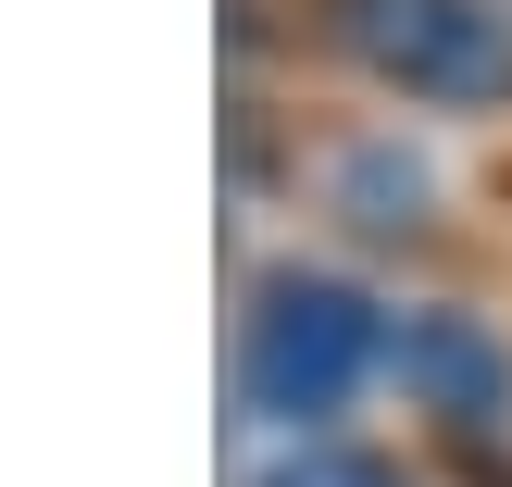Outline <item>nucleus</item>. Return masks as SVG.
<instances>
[{
    "mask_svg": "<svg viewBox=\"0 0 512 487\" xmlns=\"http://www.w3.org/2000/svg\"><path fill=\"white\" fill-rule=\"evenodd\" d=\"M388 338L400 325L350 275H275L238 325V400L275 425H325V413H350L363 375H388Z\"/></svg>",
    "mask_w": 512,
    "mask_h": 487,
    "instance_id": "obj_1",
    "label": "nucleus"
},
{
    "mask_svg": "<svg viewBox=\"0 0 512 487\" xmlns=\"http://www.w3.org/2000/svg\"><path fill=\"white\" fill-rule=\"evenodd\" d=\"M263 487H413L400 463H375V450H288Z\"/></svg>",
    "mask_w": 512,
    "mask_h": 487,
    "instance_id": "obj_5",
    "label": "nucleus"
},
{
    "mask_svg": "<svg viewBox=\"0 0 512 487\" xmlns=\"http://www.w3.org/2000/svg\"><path fill=\"white\" fill-rule=\"evenodd\" d=\"M338 38L413 100H500L512 88V13H488V0H338Z\"/></svg>",
    "mask_w": 512,
    "mask_h": 487,
    "instance_id": "obj_2",
    "label": "nucleus"
},
{
    "mask_svg": "<svg viewBox=\"0 0 512 487\" xmlns=\"http://www.w3.org/2000/svg\"><path fill=\"white\" fill-rule=\"evenodd\" d=\"M388 375L425 400V413H450V425H500L512 413V350L475 313H413L388 338Z\"/></svg>",
    "mask_w": 512,
    "mask_h": 487,
    "instance_id": "obj_3",
    "label": "nucleus"
},
{
    "mask_svg": "<svg viewBox=\"0 0 512 487\" xmlns=\"http://www.w3.org/2000/svg\"><path fill=\"white\" fill-rule=\"evenodd\" d=\"M338 213L350 225H425V150H400V138L338 150Z\"/></svg>",
    "mask_w": 512,
    "mask_h": 487,
    "instance_id": "obj_4",
    "label": "nucleus"
}]
</instances>
